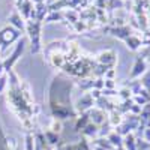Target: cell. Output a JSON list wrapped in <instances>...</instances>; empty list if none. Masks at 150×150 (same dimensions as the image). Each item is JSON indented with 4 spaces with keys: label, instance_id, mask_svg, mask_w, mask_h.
I'll return each mask as SVG.
<instances>
[]
</instances>
